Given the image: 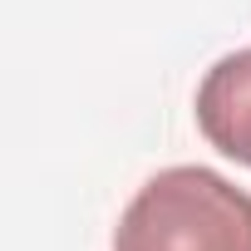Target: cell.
I'll use <instances>...</instances> for the list:
<instances>
[{
  "instance_id": "6da1fadb",
  "label": "cell",
  "mask_w": 251,
  "mask_h": 251,
  "mask_svg": "<svg viewBox=\"0 0 251 251\" xmlns=\"http://www.w3.org/2000/svg\"><path fill=\"white\" fill-rule=\"evenodd\" d=\"M113 251H251V192L202 163L163 168L123 207Z\"/></svg>"
},
{
  "instance_id": "7a4b0ae2",
  "label": "cell",
  "mask_w": 251,
  "mask_h": 251,
  "mask_svg": "<svg viewBox=\"0 0 251 251\" xmlns=\"http://www.w3.org/2000/svg\"><path fill=\"white\" fill-rule=\"evenodd\" d=\"M192 113L222 158L251 168V50H231L202 74Z\"/></svg>"
}]
</instances>
